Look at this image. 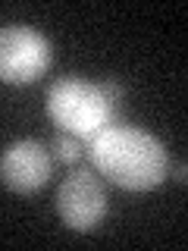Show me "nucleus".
<instances>
[{
	"label": "nucleus",
	"mask_w": 188,
	"mask_h": 251,
	"mask_svg": "<svg viewBox=\"0 0 188 251\" xmlns=\"http://www.w3.org/2000/svg\"><path fill=\"white\" fill-rule=\"evenodd\" d=\"M57 214L72 232H91L107 217V192L94 170H72L57 188Z\"/></svg>",
	"instance_id": "4"
},
{
	"label": "nucleus",
	"mask_w": 188,
	"mask_h": 251,
	"mask_svg": "<svg viewBox=\"0 0 188 251\" xmlns=\"http://www.w3.org/2000/svg\"><path fill=\"white\" fill-rule=\"evenodd\" d=\"M50 148H53V154H57V160H63V163H78V157L85 154V141L69 135V132H57Z\"/></svg>",
	"instance_id": "6"
},
{
	"label": "nucleus",
	"mask_w": 188,
	"mask_h": 251,
	"mask_svg": "<svg viewBox=\"0 0 188 251\" xmlns=\"http://www.w3.org/2000/svg\"><path fill=\"white\" fill-rule=\"evenodd\" d=\"M53 60L50 41L35 28L6 25L0 28V82L28 85L38 82Z\"/></svg>",
	"instance_id": "3"
},
{
	"label": "nucleus",
	"mask_w": 188,
	"mask_h": 251,
	"mask_svg": "<svg viewBox=\"0 0 188 251\" xmlns=\"http://www.w3.org/2000/svg\"><path fill=\"white\" fill-rule=\"evenodd\" d=\"M172 176H176V182H179V185H185V163H176Z\"/></svg>",
	"instance_id": "8"
},
{
	"label": "nucleus",
	"mask_w": 188,
	"mask_h": 251,
	"mask_svg": "<svg viewBox=\"0 0 188 251\" xmlns=\"http://www.w3.org/2000/svg\"><path fill=\"white\" fill-rule=\"evenodd\" d=\"M47 116L57 126V132H69L88 141L116 120V104L104 98L100 85L82 78H60L47 88Z\"/></svg>",
	"instance_id": "2"
},
{
	"label": "nucleus",
	"mask_w": 188,
	"mask_h": 251,
	"mask_svg": "<svg viewBox=\"0 0 188 251\" xmlns=\"http://www.w3.org/2000/svg\"><path fill=\"white\" fill-rule=\"evenodd\" d=\"M50 173H53V160L41 141L19 138L13 145H6V151L0 154V179L16 195H35L38 188L47 185Z\"/></svg>",
	"instance_id": "5"
},
{
	"label": "nucleus",
	"mask_w": 188,
	"mask_h": 251,
	"mask_svg": "<svg viewBox=\"0 0 188 251\" xmlns=\"http://www.w3.org/2000/svg\"><path fill=\"white\" fill-rule=\"evenodd\" d=\"M91 167L125 192H151L166 179V148L151 132L125 123H110L85 141Z\"/></svg>",
	"instance_id": "1"
},
{
	"label": "nucleus",
	"mask_w": 188,
	"mask_h": 251,
	"mask_svg": "<svg viewBox=\"0 0 188 251\" xmlns=\"http://www.w3.org/2000/svg\"><path fill=\"white\" fill-rule=\"evenodd\" d=\"M100 91H104V98L110 100V104H119V100L125 98V88L119 82H100Z\"/></svg>",
	"instance_id": "7"
}]
</instances>
